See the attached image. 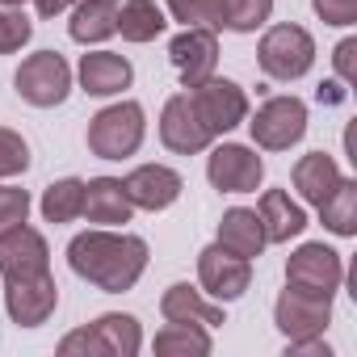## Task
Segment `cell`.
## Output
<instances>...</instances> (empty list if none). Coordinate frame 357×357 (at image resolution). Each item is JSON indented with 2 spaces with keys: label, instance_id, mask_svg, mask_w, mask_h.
Wrapping results in <instances>:
<instances>
[{
  "label": "cell",
  "instance_id": "1",
  "mask_svg": "<svg viewBox=\"0 0 357 357\" xmlns=\"http://www.w3.org/2000/svg\"><path fill=\"white\" fill-rule=\"evenodd\" d=\"M68 265L89 286H97L105 294H126V290H135V282L147 269V244L126 231L93 227L68 244Z\"/></svg>",
  "mask_w": 357,
  "mask_h": 357
},
{
  "label": "cell",
  "instance_id": "2",
  "mask_svg": "<svg viewBox=\"0 0 357 357\" xmlns=\"http://www.w3.org/2000/svg\"><path fill=\"white\" fill-rule=\"evenodd\" d=\"M143 349V328L135 315H122V311H109L101 319H93L89 328H76L59 340V353L63 357H135Z\"/></svg>",
  "mask_w": 357,
  "mask_h": 357
},
{
  "label": "cell",
  "instance_id": "3",
  "mask_svg": "<svg viewBox=\"0 0 357 357\" xmlns=\"http://www.w3.org/2000/svg\"><path fill=\"white\" fill-rule=\"evenodd\" d=\"M143 135H147V114L139 101H118V105H105L93 122H89V151L97 160H126L143 147Z\"/></svg>",
  "mask_w": 357,
  "mask_h": 357
},
{
  "label": "cell",
  "instance_id": "4",
  "mask_svg": "<svg viewBox=\"0 0 357 357\" xmlns=\"http://www.w3.org/2000/svg\"><path fill=\"white\" fill-rule=\"evenodd\" d=\"M257 63H261V72L269 80L290 84V80H298V76L311 72V63H315V38L303 26L282 22V26L265 30L261 47H257Z\"/></svg>",
  "mask_w": 357,
  "mask_h": 357
},
{
  "label": "cell",
  "instance_id": "5",
  "mask_svg": "<svg viewBox=\"0 0 357 357\" xmlns=\"http://www.w3.org/2000/svg\"><path fill=\"white\" fill-rule=\"evenodd\" d=\"M13 89H17L22 101H30L38 109H55L72 93V68L59 51H38V55L22 59V68L13 76Z\"/></svg>",
  "mask_w": 357,
  "mask_h": 357
},
{
  "label": "cell",
  "instance_id": "6",
  "mask_svg": "<svg viewBox=\"0 0 357 357\" xmlns=\"http://www.w3.org/2000/svg\"><path fill=\"white\" fill-rule=\"evenodd\" d=\"M190 105H194V114L202 118V126L211 135H227L248 118V93L227 76H206L202 84H194Z\"/></svg>",
  "mask_w": 357,
  "mask_h": 357
},
{
  "label": "cell",
  "instance_id": "7",
  "mask_svg": "<svg viewBox=\"0 0 357 357\" xmlns=\"http://www.w3.org/2000/svg\"><path fill=\"white\" fill-rule=\"evenodd\" d=\"M248 130H252L257 147H265V151H290L307 135V105L298 97H269L252 114Z\"/></svg>",
  "mask_w": 357,
  "mask_h": 357
},
{
  "label": "cell",
  "instance_id": "8",
  "mask_svg": "<svg viewBox=\"0 0 357 357\" xmlns=\"http://www.w3.org/2000/svg\"><path fill=\"white\" fill-rule=\"evenodd\" d=\"M340 282H344V261L328 244H303L286 261V286H294V290L332 298L340 290Z\"/></svg>",
  "mask_w": 357,
  "mask_h": 357
},
{
  "label": "cell",
  "instance_id": "9",
  "mask_svg": "<svg viewBox=\"0 0 357 357\" xmlns=\"http://www.w3.org/2000/svg\"><path fill=\"white\" fill-rule=\"evenodd\" d=\"M273 324L286 340H303V336H324L332 324V298L324 294H307L286 286L273 303Z\"/></svg>",
  "mask_w": 357,
  "mask_h": 357
},
{
  "label": "cell",
  "instance_id": "10",
  "mask_svg": "<svg viewBox=\"0 0 357 357\" xmlns=\"http://www.w3.org/2000/svg\"><path fill=\"white\" fill-rule=\"evenodd\" d=\"M206 176L219 194H252L265 181V160L244 143H219L206 160Z\"/></svg>",
  "mask_w": 357,
  "mask_h": 357
},
{
  "label": "cell",
  "instance_id": "11",
  "mask_svg": "<svg viewBox=\"0 0 357 357\" xmlns=\"http://www.w3.org/2000/svg\"><path fill=\"white\" fill-rule=\"evenodd\" d=\"M198 282L202 294H211L215 303H236L252 286V261L227 252L223 244H211L198 252Z\"/></svg>",
  "mask_w": 357,
  "mask_h": 357
},
{
  "label": "cell",
  "instance_id": "12",
  "mask_svg": "<svg viewBox=\"0 0 357 357\" xmlns=\"http://www.w3.org/2000/svg\"><path fill=\"white\" fill-rule=\"evenodd\" d=\"M5 307H9V319H13L17 328H38V324H47V319L55 315V307H59V286H55L51 269H47V273H34V278H13V282H5Z\"/></svg>",
  "mask_w": 357,
  "mask_h": 357
},
{
  "label": "cell",
  "instance_id": "13",
  "mask_svg": "<svg viewBox=\"0 0 357 357\" xmlns=\"http://www.w3.org/2000/svg\"><path fill=\"white\" fill-rule=\"evenodd\" d=\"M168 59H172V68H176V76H181L185 89L202 84L219 68V38H215V30L211 26H185L168 43Z\"/></svg>",
  "mask_w": 357,
  "mask_h": 357
},
{
  "label": "cell",
  "instance_id": "14",
  "mask_svg": "<svg viewBox=\"0 0 357 357\" xmlns=\"http://www.w3.org/2000/svg\"><path fill=\"white\" fill-rule=\"evenodd\" d=\"M160 143H164L168 151H176V155H198V151H206V147L215 143V135H211V130L202 126V118L194 114L190 93L164 101V109H160Z\"/></svg>",
  "mask_w": 357,
  "mask_h": 357
},
{
  "label": "cell",
  "instance_id": "15",
  "mask_svg": "<svg viewBox=\"0 0 357 357\" xmlns=\"http://www.w3.org/2000/svg\"><path fill=\"white\" fill-rule=\"evenodd\" d=\"M122 190L130 198V206L139 211H168L176 198H181L185 181H181V172H172L168 164H139L135 172L122 176Z\"/></svg>",
  "mask_w": 357,
  "mask_h": 357
},
{
  "label": "cell",
  "instance_id": "16",
  "mask_svg": "<svg viewBox=\"0 0 357 357\" xmlns=\"http://www.w3.org/2000/svg\"><path fill=\"white\" fill-rule=\"evenodd\" d=\"M47 269H51V248H47L43 231L22 223V227L0 236V273H5V282L34 278V273H47Z\"/></svg>",
  "mask_w": 357,
  "mask_h": 357
},
{
  "label": "cell",
  "instance_id": "17",
  "mask_svg": "<svg viewBox=\"0 0 357 357\" xmlns=\"http://www.w3.org/2000/svg\"><path fill=\"white\" fill-rule=\"evenodd\" d=\"M160 315L168 324H198V328H219L223 324V303H211L202 290H194L190 282H176L164 290L160 298Z\"/></svg>",
  "mask_w": 357,
  "mask_h": 357
},
{
  "label": "cell",
  "instance_id": "18",
  "mask_svg": "<svg viewBox=\"0 0 357 357\" xmlns=\"http://www.w3.org/2000/svg\"><path fill=\"white\" fill-rule=\"evenodd\" d=\"M130 198L122 190L118 176H93V181H84V219L97 223V227H122L130 223Z\"/></svg>",
  "mask_w": 357,
  "mask_h": 357
},
{
  "label": "cell",
  "instance_id": "19",
  "mask_svg": "<svg viewBox=\"0 0 357 357\" xmlns=\"http://www.w3.org/2000/svg\"><path fill=\"white\" fill-rule=\"evenodd\" d=\"M76 76H80V89L89 97H114V93L130 89L135 68L122 55H114V51H93V55H80Z\"/></svg>",
  "mask_w": 357,
  "mask_h": 357
},
{
  "label": "cell",
  "instance_id": "20",
  "mask_svg": "<svg viewBox=\"0 0 357 357\" xmlns=\"http://www.w3.org/2000/svg\"><path fill=\"white\" fill-rule=\"evenodd\" d=\"M257 215H261V227H265L269 244H290L307 227V211L298 202H290L286 190H265L261 202H257Z\"/></svg>",
  "mask_w": 357,
  "mask_h": 357
},
{
  "label": "cell",
  "instance_id": "21",
  "mask_svg": "<svg viewBox=\"0 0 357 357\" xmlns=\"http://www.w3.org/2000/svg\"><path fill=\"white\" fill-rule=\"evenodd\" d=\"M219 244L244 261H257L265 252V227H261V215L248 211V206H231L223 219H219Z\"/></svg>",
  "mask_w": 357,
  "mask_h": 357
},
{
  "label": "cell",
  "instance_id": "22",
  "mask_svg": "<svg viewBox=\"0 0 357 357\" xmlns=\"http://www.w3.org/2000/svg\"><path fill=\"white\" fill-rule=\"evenodd\" d=\"M294 190L303 194V202H311V206H319L340 181H344V172H340V164L328 155V151H311V155H303L298 164H294Z\"/></svg>",
  "mask_w": 357,
  "mask_h": 357
},
{
  "label": "cell",
  "instance_id": "23",
  "mask_svg": "<svg viewBox=\"0 0 357 357\" xmlns=\"http://www.w3.org/2000/svg\"><path fill=\"white\" fill-rule=\"evenodd\" d=\"M68 34L84 47L105 43L118 34V0H76V13L68 22Z\"/></svg>",
  "mask_w": 357,
  "mask_h": 357
},
{
  "label": "cell",
  "instance_id": "24",
  "mask_svg": "<svg viewBox=\"0 0 357 357\" xmlns=\"http://www.w3.org/2000/svg\"><path fill=\"white\" fill-rule=\"evenodd\" d=\"M164 9L155 0H122L118 5V34L126 43H151L164 34Z\"/></svg>",
  "mask_w": 357,
  "mask_h": 357
},
{
  "label": "cell",
  "instance_id": "25",
  "mask_svg": "<svg viewBox=\"0 0 357 357\" xmlns=\"http://www.w3.org/2000/svg\"><path fill=\"white\" fill-rule=\"evenodd\" d=\"M319 211V219H324V227L332 231V236H357V181H344L315 206Z\"/></svg>",
  "mask_w": 357,
  "mask_h": 357
},
{
  "label": "cell",
  "instance_id": "26",
  "mask_svg": "<svg viewBox=\"0 0 357 357\" xmlns=\"http://www.w3.org/2000/svg\"><path fill=\"white\" fill-rule=\"evenodd\" d=\"M211 349H215V340L198 324H164L155 332V353H164V357H190V353L206 357Z\"/></svg>",
  "mask_w": 357,
  "mask_h": 357
},
{
  "label": "cell",
  "instance_id": "27",
  "mask_svg": "<svg viewBox=\"0 0 357 357\" xmlns=\"http://www.w3.org/2000/svg\"><path fill=\"white\" fill-rule=\"evenodd\" d=\"M84 211V181L80 176H63V181L43 190V219L47 223H72Z\"/></svg>",
  "mask_w": 357,
  "mask_h": 357
},
{
  "label": "cell",
  "instance_id": "28",
  "mask_svg": "<svg viewBox=\"0 0 357 357\" xmlns=\"http://www.w3.org/2000/svg\"><path fill=\"white\" fill-rule=\"evenodd\" d=\"M273 0H223V30L236 34H252L269 22Z\"/></svg>",
  "mask_w": 357,
  "mask_h": 357
},
{
  "label": "cell",
  "instance_id": "29",
  "mask_svg": "<svg viewBox=\"0 0 357 357\" xmlns=\"http://www.w3.org/2000/svg\"><path fill=\"white\" fill-rule=\"evenodd\" d=\"M168 13L181 22V26L223 30V0H168Z\"/></svg>",
  "mask_w": 357,
  "mask_h": 357
},
{
  "label": "cell",
  "instance_id": "30",
  "mask_svg": "<svg viewBox=\"0 0 357 357\" xmlns=\"http://www.w3.org/2000/svg\"><path fill=\"white\" fill-rule=\"evenodd\" d=\"M30 38H34V22L13 5H0V55L22 51Z\"/></svg>",
  "mask_w": 357,
  "mask_h": 357
},
{
  "label": "cell",
  "instance_id": "31",
  "mask_svg": "<svg viewBox=\"0 0 357 357\" xmlns=\"http://www.w3.org/2000/svg\"><path fill=\"white\" fill-rule=\"evenodd\" d=\"M26 168H30V143L17 130L0 126V181L5 176H22Z\"/></svg>",
  "mask_w": 357,
  "mask_h": 357
},
{
  "label": "cell",
  "instance_id": "32",
  "mask_svg": "<svg viewBox=\"0 0 357 357\" xmlns=\"http://www.w3.org/2000/svg\"><path fill=\"white\" fill-rule=\"evenodd\" d=\"M30 219V194L17 185H0V236Z\"/></svg>",
  "mask_w": 357,
  "mask_h": 357
},
{
  "label": "cell",
  "instance_id": "33",
  "mask_svg": "<svg viewBox=\"0 0 357 357\" xmlns=\"http://www.w3.org/2000/svg\"><path fill=\"white\" fill-rule=\"evenodd\" d=\"M324 26H353L357 22V0H311Z\"/></svg>",
  "mask_w": 357,
  "mask_h": 357
},
{
  "label": "cell",
  "instance_id": "34",
  "mask_svg": "<svg viewBox=\"0 0 357 357\" xmlns=\"http://www.w3.org/2000/svg\"><path fill=\"white\" fill-rule=\"evenodd\" d=\"M353 55H357V38H344V43L332 51V68H336V76H340L344 84L357 80V72H353Z\"/></svg>",
  "mask_w": 357,
  "mask_h": 357
},
{
  "label": "cell",
  "instance_id": "35",
  "mask_svg": "<svg viewBox=\"0 0 357 357\" xmlns=\"http://www.w3.org/2000/svg\"><path fill=\"white\" fill-rule=\"evenodd\" d=\"M286 353H294V357H332V349H328V340H324V336L286 340Z\"/></svg>",
  "mask_w": 357,
  "mask_h": 357
},
{
  "label": "cell",
  "instance_id": "36",
  "mask_svg": "<svg viewBox=\"0 0 357 357\" xmlns=\"http://www.w3.org/2000/svg\"><path fill=\"white\" fill-rule=\"evenodd\" d=\"M68 5H76V0H34V9H38V17H59Z\"/></svg>",
  "mask_w": 357,
  "mask_h": 357
},
{
  "label": "cell",
  "instance_id": "37",
  "mask_svg": "<svg viewBox=\"0 0 357 357\" xmlns=\"http://www.w3.org/2000/svg\"><path fill=\"white\" fill-rule=\"evenodd\" d=\"M0 5H13V9H22V5H26V0H0Z\"/></svg>",
  "mask_w": 357,
  "mask_h": 357
}]
</instances>
